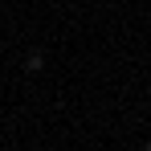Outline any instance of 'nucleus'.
<instances>
[{
	"label": "nucleus",
	"instance_id": "f03ea898",
	"mask_svg": "<svg viewBox=\"0 0 151 151\" xmlns=\"http://www.w3.org/2000/svg\"><path fill=\"white\" fill-rule=\"evenodd\" d=\"M143 151H151V143H147V147H143Z\"/></svg>",
	"mask_w": 151,
	"mask_h": 151
},
{
	"label": "nucleus",
	"instance_id": "f257e3e1",
	"mask_svg": "<svg viewBox=\"0 0 151 151\" xmlns=\"http://www.w3.org/2000/svg\"><path fill=\"white\" fill-rule=\"evenodd\" d=\"M25 65H29V70H41V65H45V57H41V53H29Z\"/></svg>",
	"mask_w": 151,
	"mask_h": 151
}]
</instances>
